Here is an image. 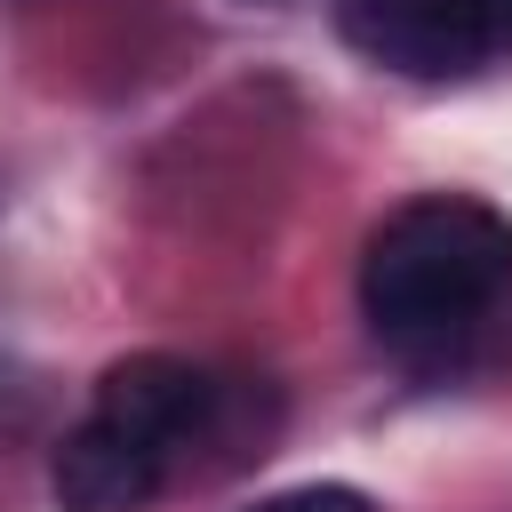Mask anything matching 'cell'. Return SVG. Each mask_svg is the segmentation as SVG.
Wrapping results in <instances>:
<instances>
[{"mask_svg": "<svg viewBox=\"0 0 512 512\" xmlns=\"http://www.w3.org/2000/svg\"><path fill=\"white\" fill-rule=\"evenodd\" d=\"M504 288H512V216L464 192L408 200L400 216L376 224L360 256V312L400 352L472 336Z\"/></svg>", "mask_w": 512, "mask_h": 512, "instance_id": "1", "label": "cell"}, {"mask_svg": "<svg viewBox=\"0 0 512 512\" xmlns=\"http://www.w3.org/2000/svg\"><path fill=\"white\" fill-rule=\"evenodd\" d=\"M344 40L408 80H456L512 56V0H344Z\"/></svg>", "mask_w": 512, "mask_h": 512, "instance_id": "2", "label": "cell"}, {"mask_svg": "<svg viewBox=\"0 0 512 512\" xmlns=\"http://www.w3.org/2000/svg\"><path fill=\"white\" fill-rule=\"evenodd\" d=\"M88 416L176 464V448H192L208 432V416H216V376L192 368V360H176V352H136V360H112L104 368Z\"/></svg>", "mask_w": 512, "mask_h": 512, "instance_id": "3", "label": "cell"}, {"mask_svg": "<svg viewBox=\"0 0 512 512\" xmlns=\"http://www.w3.org/2000/svg\"><path fill=\"white\" fill-rule=\"evenodd\" d=\"M48 488H56L64 512H144V504L168 488V456H152V448H136L128 432H112V424L88 416V424L64 432Z\"/></svg>", "mask_w": 512, "mask_h": 512, "instance_id": "4", "label": "cell"}, {"mask_svg": "<svg viewBox=\"0 0 512 512\" xmlns=\"http://www.w3.org/2000/svg\"><path fill=\"white\" fill-rule=\"evenodd\" d=\"M256 512H368V496H360V488H336V480H312V488H280V496H264Z\"/></svg>", "mask_w": 512, "mask_h": 512, "instance_id": "5", "label": "cell"}]
</instances>
